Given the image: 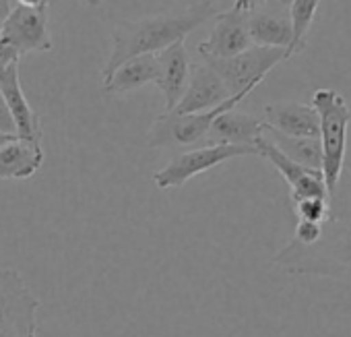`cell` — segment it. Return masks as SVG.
<instances>
[{
  "instance_id": "cell-25",
  "label": "cell",
  "mask_w": 351,
  "mask_h": 337,
  "mask_svg": "<svg viewBox=\"0 0 351 337\" xmlns=\"http://www.w3.org/2000/svg\"><path fill=\"white\" fill-rule=\"evenodd\" d=\"M11 11H13V0H0V34H3V27H5Z\"/></svg>"
},
{
  "instance_id": "cell-11",
  "label": "cell",
  "mask_w": 351,
  "mask_h": 337,
  "mask_svg": "<svg viewBox=\"0 0 351 337\" xmlns=\"http://www.w3.org/2000/svg\"><path fill=\"white\" fill-rule=\"evenodd\" d=\"M155 58H157L155 85L163 93L165 112H171L186 91L189 77H191V58L184 42H173L171 46L157 52Z\"/></svg>"
},
{
  "instance_id": "cell-16",
  "label": "cell",
  "mask_w": 351,
  "mask_h": 337,
  "mask_svg": "<svg viewBox=\"0 0 351 337\" xmlns=\"http://www.w3.org/2000/svg\"><path fill=\"white\" fill-rule=\"evenodd\" d=\"M44 163L42 143L27 139H13L0 147V181H25L32 178Z\"/></svg>"
},
{
  "instance_id": "cell-4",
  "label": "cell",
  "mask_w": 351,
  "mask_h": 337,
  "mask_svg": "<svg viewBox=\"0 0 351 337\" xmlns=\"http://www.w3.org/2000/svg\"><path fill=\"white\" fill-rule=\"evenodd\" d=\"M40 298L13 267H0V337H38Z\"/></svg>"
},
{
  "instance_id": "cell-15",
  "label": "cell",
  "mask_w": 351,
  "mask_h": 337,
  "mask_svg": "<svg viewBox=\"0 0 351 337\" xmlns=\"http://www.w3.org/2000/svg\"><path fill=\"white\" fill-rule=\"evenodd\" d=\"M263 132H265L263 118L236 112L234 108V110L219 114L213 120L205 141L207 145H252L254 147L256 139Z\"/></svg>"
},
{
  "instance_id": "cell-14",
  "label": "cell",
  "mask_w": 351,
  "mask_h": 337,
  "mask_svg": "<svg viewBox=\"0 0 351 337\" xmlns=\"http://www.w3.org/2000/svg\"><path fill=\"white\" fill-rule=\"evenodd\" d=\"M263 122L287 137H318V114L308 104L275 102L265 106Z\"/></svg>"
},
{
  "instance_id": "cell-8",
  "label": "cell",
  "mask_w": 351,
  "mask_h": 337,
  "mask_svg": "<svg viewBox=\"0 0 351 337\" xmlns=\"http://www.w3.org/2000/svg\"><path fill=\"white\" fill-rule=\"evenodd\" d=\"M256 153L261 157H265L275 170L283 176V181L289 187V195L291 201H302L308 197H324L328 199V191L324 185V176L320 170H312V167H306L302 163H295L293 159H289L283 151H279L267 137L265 132L256 139L254 143Z\"/></svg>"
},
{
  "instance_id": "cell-5",
  "label": "cell",
  "mask_w": 351,
  "mask_h": 337,
  "mask_svg": "<svg viewBox=\"0 0 351 337\" xmlns=\"http://www.w3.org/2000/svg\"><path fill=\"white\" fill-rule=\"evenodd\" d=\"M291 58L285 48H269V46H250L248 50L232 56V58H203L226 83L232 95L236 93H252L265 77L283 60Z\"/></svg>"
},
{
  "instance_id": "cell-12",
  "label": "cell",
  "mask_w": 351,
  "mask_h": 337,
  "mask_svg": "<svg viewBox=\"0 0 351 337\" xmlns=\"http://www.w3.org/2000/svg\"><path fill=\"white\" fill-rule=\"evenodd\" d=\"M230 95L232 93L228 91L221 77L209 65L203 62V65H197L195 69H191L186 91H184L182 100L178 102V106H176L171 112L173 114L207 112V110H213L219 104H223Z\"/></svg>"
},
{
  "instance_id": "cell-2",
  "label": "cell",
  "mask_w": 351,
  "mask_h": 337,
  "mask_svg": "<svg viewBox=\"0 0 351 337\" xmlns=\"http://www.w3.org/2000/svg\"><path fill=\"white\" fill-rule=\"evenodd\" d=\"M217 15L211 0L178 11V13H159L138 21H122L112 32V54L101 69V79L106 81L124 60L141 54H157L173 42H184L189 34L205 25Z\"/></svg>"
},
{
  "instance_id": "cell-22",
  "label": "cell",
  "mask_w": 351,
  "mask_h": 337,
  "mask_svg": "<svg viewBox=\"0 0 351 337\" xmlns=\"http://www.w3.org/2000/svg\"><path fill=\"white\" fill-rule=\"evenodd\" d=\"M320 234H322V224H312V222H298L295 224V230H293V238L298 244H304V246H310V244H316L320 240Z\"/></svg>"
},
{
  "instance_id": "cell-1",
  "label": "cell",
  "mask_w": 351,
  "mask_h": 337,
  "mask_svg": "<svg viewBox=\"0 0 351 337\" xmlns=\"http://www.w3.org/2000/svg\"><path fill=\"white\" fill-rule=\"evenodd\" d=\"M351 147V141L347 143ZM273 265L293 275L328 277L351 286V151L335 189L328 195V218L316 244L304 246L289 240L275 257Z\"/></svg>"
},
{
  "instance_id": "cell-7",
  "label": "cell",
  "mask_w": 351,
  "mask_h": 337,
  "mask_svg": "<svg viewBox=\"0 0 351 337\" xmlns=\"http://www.w3.org/2000/svg\"><path fill=\"white\" fill-rule=\"evenodd\" d=\"M244 155H258L256 147L252 145H205V147L176 155L165 167H161V170L153 174V183L161 191L182 187L191 178L211 170V167L221 165L234 157H244Z\"/></svg>"
},
{
  "instance_id": "cell-23",
  "label": "cell",
  "mask_w": 351,
  "mask_h": 337,
  "mask_svg": "<svg viewBox=\"0 0 351 337\" xmlns=\"http://www.w3.org/2000/svg\"><path fill=\"white\" fill-rule=\"evenodd\" d=\"M19 58H21V54H19L11 44H7L3 38H0V73L7 71V69L13 67V65H17Z\"/></svg>"
},
{
  "instance_id": "cell-26",
  "label": "cell",
  "mask_w": 351,
  "mask_h": 337,
  "mask_svg": "<svg viewBox=\"0 0 351 337\" xmlns=\"http://www.w3.org/2000/svg\"><path fill=\"white\" fill-rule=\"evenodd\" d=\"M291 3H293V0H265V7H267V9H271V11L287 13Z\"/></svg>"
},
{
  "instance_id": "cell-19",
  "label": "cell",
  "mask_w": 351,
  "mask_h": 337,
  "mask_svg": "<svg viewBox=\"0 0 351 337\" xmlns=\"http://www.w3.org/2000/svg\"><path fill=\"white\" fill-rule=\"evenodd\" d=\"M265 137L295 163L322 172V149L318 137H287L265 124Z\"/></svg>"
},
{
  "instance_id": "cell-28",
  "label": "cell",
  "mask_w": 351,
  "mask_h": 337,
  "mask_svg": "<svg viewBox=\"0 0 351 337\" xmlns=\"http://www.w3.org/2000/svg\"><path fill=\"white\" fill-rule=\"evenodd\" d=\"M19 7H29V9H38V7H44L48 5V0H17Z\"/></svg>"
},
{
  "instance_id": "cell-6",
  "label": "cell",
  "mask_w": 351,
  "mask_h": 337,
  "mask_svg": "<svg viewBox=\"0 0 351 337\" xmlns=\"http://www.w3.org/2000/svg\"><path fill=\"white\" fill-rule=\"evenodd\" d=\"M250 93H236L230 95L223 104H219L213 110L207 112H197V114H173V112H165L161 116L155 118L151 130H149V147L153 149H161V147H189V145H197L201 141H205L213 120L228 112L234 110L244 97H248Z\"/></svg>"
},
{
  "instance_id": "cell-30",
  "label": "cell",
  "mask_w": 351,
  "mask_h": 337,
  "mask_svg": "<svg viewBox=\"0 0 351 337\" xmlns=\"http://www.w3.org/2000/svg\"><path fill=\"white\" fill-rule=\"evenodd\" d=\"M79 3H83V5H87V7H97V5L104 3V0H79Z\"/></svg>"
},
{
  "instance_id": "cell-13",
  "label": "cell",
  "mask_w": 351,
  "mask_h": 337,
  "mask_svg": "<svg viewBox=\"0 0 351 337\" xmlns=\"http://www.w3.org/2000/svg\"><path fill=\"white\" fill-rule=\"evenodd\" d=\"M0 93H3L7 108L11 112V118L15 122L17 137L42 143V122H40V116L29 106V102L23 93V87L19 83L17 65H13L7 71L0 73Z\"/></svg>"
},
{
  "instance_id": "cell-20",
  "label": "cell",
  "mask_w": 351,
  "mask_h": 337,
  "mask_svg": "<svg viewBox=\"0 0 351 337\" xmlns=\"http://www.w3.org/2000/svg\"><path fill=\"white\" fill-rule=\"evenodd\" d=\"M320 7V0H293L289 5V21L293 30V44H291V54H298L306 46V36L312 27V21L316 17V11Z\"/></svg>"
},
{
  "instance_id": "cell-24",
  "label": "cell",
  "mask_w": 351,
  "mask_h": 337,
  "mask_svg": "<svg viewBox=\"0 0 351 337\" xmlns=\"http://www.w3.org/2000/svg\"><path fill=\"white\" fill-rule=\"evenodd\" d=\"M0 130L3 132H11V135H17L15 130V122L11 118V112L7 108V102L3 97V93H0Z\"/></svg>"
},
{
  "instance_id": "cell-18",
  "label": "cell",
  "mask_w": 351,
  "mask_h": 337,
  "mask_svg": "<svg viewBox=\"0 0 351 337\" xmlns=\"http://www.w3.org/2000/svg\"><path fill=\"white\" fill-rule=\"evenodd\" d=\"M157 79V58L155 54H141L134 58L124 60L106 81L104 89L108 93L120 95L134 89H141Z\"/></svg>"
},
{
  "instance_id": "cell-21",
  "label": "cell",
  "mask_w": 351,
  "mask_h": 337,
  "mask_svg": "<svg viewBox=\"0 0 351 337\" xmlns=\"http://www.w3.org/2000/svg\"><path fill=\"white\" fill-rule=\"evenodd\" d=\"M293 205H295L298 222L324 224L328 218V199L324 197H308V199L295 201Z\"/></svg>"
},
{
  "instance_id": "cell-17",
  "label": "cell",
  "mask_w": 351,
  "mask_h": 337,
  "mask_svg": "<svg viewBox=\"0 0 351 337\" xmlns=\"http://www.w3.org/2000/svg\"><path fill=\"white\" fill-rule=\"evenodd\" d=\"M248 34L254 46H269V48H285L291 54L293 44V30L287 13L271 11V9H256L248 15ZM293 56V54H291Z\"/></svg>"
},
{
  "instance_id": "cell-9",
  "label": "cell",
  "mask_w": 351,
  "mask_h": 337,
  "mask_svg": "<svg viewBox=\"0 0 351 337\" xmlns=\"http://www.w3.org/2000/svg\"><path fill=\"white\" fill-rule=\"evenodd\" d=\"M248 11L234 5L226 13L215 15V25L205 42L197 46L201 58H232L252 46L248 34Z\"/></svg>"
},
{
  "instance_id": "cell-10",
  "label": "cell",
  "mask_w": 351,
  "mask_h": 337,
  "mask_svg": "<svg viewBox=\"0 0 351 337\" xmlns=\"http://www.w3.org/2000/svg\"><path fill=\"white\" fill-rule=\"evenodd\" d=\"M0 38L11 44L21 56L27 52L52 50V38L48 34V5L38 9L19 5L13 7Z\"/></svg>"
},
{
  "instance_id": "cell-29",
  "label": "cell",
  "mask_w": 351,
  "mask_h": 337,
  "mask_svg": "<svg viewBox=\"0 0 351 337\" xmlns=\"http://www.w3.org/2000/svg\"><path fill=\"white\" fill-rule=\"evenodd\" d=\"M13 139H17V135H11V132H3V130H0V147H5V145L11 143Z\"/></svg>"
},
{
  "instance_id": "cell-3",
  "label": "cell",
  "mask_w": 351,
  "mask_h": 337,
  "mask_svg": "<svg viewBox=\"0 0 351 337\" xmlns=\"http://www.w3.org/2000/svg\"><path fill=\"white\" fill-rule=\"evenodd\" d=\"M312 108L318 114V141L322 149V176L326 191L335 189L349 143V126H351V106L347 104L345 95L322 87L316 89L312 95Z\"/></svg>"
},
{
  "instance_id": "cell-27",
  "label": "cell",
  "mask_w": 351,
  "mask_h": 337,
  "mask_svg": "<svg viewBox=\"0 0 351 337\" xmlns=\"http://www.w3.org/2000/svg\"><path fill=\"white\" fill-rule=\"evenodd\" d=\"M236 5L250 13V11L263 9V7H265V0H236Z\"/></svg>"
}]
</instances>
